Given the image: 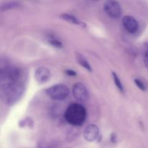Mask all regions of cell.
Listing matches in <instances>:
<instances>
[{"instance_id":"1","label":"cell","mask_w":148,"mask_h":148,"mask_svg":"<svg viewBox=\"0 0 148 148\" xmlns=\"http://www.w3.org/2000/svg\"><path fill=\"white\" fill-rule=\"evenodd\" d=\"M1 98L6 106L14 105L20 101L25 92V85L21 80L1 82Z\"/></svg>"},{"instance_id":"2","label":"cell","mask_w":148,"mask_h":148,"mask_svg":"<svg viewBox=\"0 0 148 148\" xmlns=\"http://www.w3.org/2000/svg\"><path fill=\"white\" fill-rule=\"evenodd\" d=\"M64 118L72 126H82L87 118V111L85 107L79 103H71L67 107Z\"/></svg>"},{"instance_id":"3","label":"cell","mask_w":148,"mask_h":148,"mask_svg":"<svg viewBox=\"0 0 148 148\" xmlns=\"http://www.w3.org/2000/svg\"><path fill=\"white\" fill-rule=\"evenodd\" d=\"M46 94L53 101H64L69 95V90L64 84H56L47 88Z\"/></svg>"},{"instance_id":"4","label":"cell","mask_w":148,"mask_h":148,"mask_svg":"<svg viewBox=\"0 0 148 148\" xmlns=\"http://www.w3.org/2000/svg\"><path fill=\"white\" fill-rule=\"evenodd\" d=\"M103 8L107 14L111 18L118 19L121 15V7L118 1L113 0L106 1L104 3Z\"/></svg>"},{"instance_id":"5","label":"cell","mask_w":148,"mask_h":148,"mask_svg":"<svg viewBox=\"0 0 148 148\" xmlns=\"http://www.w3.org/2000/svg\"><path fill=\"white\" fill-rule=\"evenodd\" d=\"M72 94L74 98L80 102H85L89 98V92L88 89L82 82H77L73 85Z\"/></svg>"},{"instance_id":"6","label":"cell","mask_w":148,"mask_h":148,"mask_svg":"<svg viewBox=\"0 0 148 148\" xmlns=\"http://www.w3.org/2000/svg\"><path fill=\"white\" fill-rule=\"evenodd\" d=\"M83 136L85 140L90 143L98 140L100 137L99 128L95 124H89L84 130Z\"/></svg>"},{"instance_id":"7","label":"cell","mask_w":148,"mask_h":148,"mask_svg":"<svg viewBox=\"0 0 148 148\" xmlns=\"http://www.w3.org/2000/svg\"><path fill=\"white\" fill-rule=\"evenodd\" d=\"M123 26L130 33H134L137 31L139 27L138 22L134 17L126 15L122 19Z\"/></svg>"},{"instance_id":"8","label":"cell","mask_w":148,"mask_h":148,"mask_svg":"<svg viewBox=\"0 0 148 148\" xmlns=\"http://www.w3.org/2000/svg\"><path fill=\"white\" fill-rule=\"evenodd\" d=\"M51 77L50 70L47 67L40 66L36 69L34 73V77L37 82L43 84L47 82Z\"/></svg>"},{"instance_id":"9","label":"cell","mask_w":148,"mask_h":148,"mask_svg":"<svg viewBox=\"0 0 148 148\" xmlns=\"http://www.w3.org/2000/svg\"><path fill=\"white\" fill-rule=\"evenodd\" d=\"M60 18L62 19L64 21L67 22V23H71L73 25H77L82 26V27H85V24L83 22L80 21L78 20L76 17L72 15V14H62L60 15Z\"/></svg>"},{"instance_id":"10","label":"cell","mask_w":148,"mask_h":148,"mask_svg":"<svg viewBox=\"0 0 148 148\" xmlns=\"http://www.w3.org/2000/svg\"><path fill=\"white\" fill-rule=\"evenodd\" d=\"M77 62L79 63V64L80 66H82V67L85 68V69L88 71L90 72H92V67H91L90 64L88 62V61L87 60L86 58L83 56V55L80 54V53H77Z\"/></svg>"},{"instance_id":"11","label":"cell","mask_w":148,"mask_h":148,"mask_svg":"<svg viewBox=\"0 0 148 148\" xmlns=\"http://www.w3.org/2000/svg\"><path fill=\"white\" fill-rule=\"evenodd\" d=\"M18 126L20 128H32L33 127V121L31 118L26 117L19 121Z\"/></svg>"},{"instance_id":"12","label":"cell","mask_w":148,"mask_h":148,"mask_svg":"<svg viewBox=\"0 0 148 148\" xmlns=\"http://www.w3.org/2000/svg\"><path fill=\"white\" fill-rule=\"evenodd\" d=\"M20 7V3L17 2V1H9V2L4 3V4L0 7V10L1 12H4L5 10H10V9L17 8V7Z\"/></svg>"},{"instance_id":"13","label":"cell","mask_w":148,"mask_h":148,"mask_svg":"<svg viewBox=\"0 0 148 148\" xmlns=\"http://www.w3.org/2000/svg\"><path fill=\"white\" fill-rule=\"evenodd\" d=\"M112 76H113V79H114V82L115 85L116 86V88H118L119 90L121 92V93H124V86H123V84L121 82V79H119V76L117 75V74L116 72H112Z\"/></svg>"},{"instance_id":"14","label":"cell","mask_w":148,"mask_h":148,"mask_svg":"<svg viewBox=\"0 0 148 148\" xmlns=\"http://www.w3.org/2000/svg\"><path fill=\"white\" fill-rule=\"evenodd\" d=\"M49 43L51 46H53V47L55 48H58V49H61V48H62V46H63L62 42H60L59 40H56V39H54V38L49 39Z\"/></svg>"},{"instance_id":"15","label":"cell","mask_w":148,"mask_h":148,"mask_svg":"<svg viewBox=\"0 0 148 148\" xmlns=\"http://www.w3.org/2000/svg\"><path fill=\"white\" fill-rule=\"evenodd\" d=\"M134 83H135V85H137V86L138 87V88H140L141 90H143V91H145L146 90L145 85H144V83H143V82H142L140 79H134Z\"/></svg>"},{"instance_id":"16","label":"cell","mask_w":148,"mask_h":148,"mask_svg":"<svg viewBox=\"0 0 148 148\" xmlns=\"http://www.w3.org/2000/svg\"><path fill=\"white\" fill-rule=\"evenodd\" d=\"M65 73H66L68 76H70V77L77 76V72H75L74 70H72V69H66V70L65 71Z\"/></svg>"},{"instance_id":"17","label":"cell","mask_w":148,"mask_h":148,"mask_svg":"<svg viewBox=\"0 0 148 148\" xmlns=\"http://www.w3.org/2000/svg\"><path fill=\"white\" fill-rule=\"evenodd\" d=\"M143 61H144V64L145 65L146 67L148 69V51L145 53V54L144 55V59H143Z\"/></svg>"},{"instance_id":"18","label":"cell","mask_w":148,"mask_h":148,"mask_svg":"<svg viewBox=\"0 0 148 148\" xmlns=\"http://www.w3.org/2000/svg\"><path fill=\"white\" fill-rule=\"evenodd\" d=\"M111 143H114V144H115V143H116V135L114 133H113V134H111Z\"/></svg>"}]
</instances>
